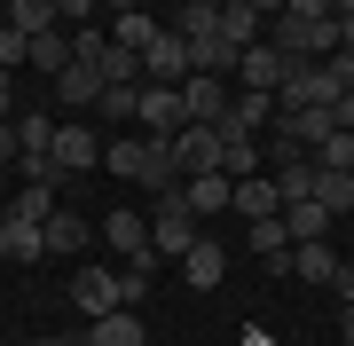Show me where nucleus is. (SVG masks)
I'll use <instances>...</instances> for the list:
<instances>
[{
  "label": "nucleus",
  "instance_id": "obj_10",
  "mask_svg": "<svg viewBox=\"0 0 354 346\" xmlns=\"http://www.w3.org/2000/svg\"><path fill=\"white\" fill-rule=\"evenodd\" d=\"M236 87L276 95V87H283V48H268V39H260V48H244V55H236Z\"/></svg>",
  "mask_w": 354,
  "mask_h": 346
},
{
  "label": "nucleus",
  "instance_id": "obj_20",
  "mask_svg": "<svg viewBox=\"0 0 354 346\" xmlns=\"http://www.w3.org/2000/svg\"><path fill=\"white\" fill-rule=\"evenodd\" d=\"M158 24H165V16H150V8H111V39H118V48H150V39H158Z\"/></svg>",
  "mask_w": 354,
  "mask_h": 346
},
{
  "label": "nucleus",
  "instance_id": "obj_6",
  "mask_svg": "<svg viewBox=\"0 0 354 346\" xmlns=\"http://www.w3.org/2000/svg\"><path fill=\"white\" fill-rule=\"evenodd\" d=\"M102 150H111V142H102L87 118H64V126H55V166H64V173H95Z\"/></svg>",
  "mask_w": 354,
  "mask_h": 346
},
{
  "label": "nucleus",
  "instance_id": "obj_18",
  "mask_svg": "<svg viewBox=\"0 0 354 346\" xmlns=\"http://www.w3.org/2000/svg\"><path fill=\"white\" fill-rule=\"evenodd\" d=\"M228 126H236V134H260V126H276V95H252V87H236V95H228Z\"/></svg>",
  "mask_w": 354,
  "mask_h": 346
},
{
  "label": "nucleus",
  "instance_id": "obj_33",
  "mask_svg": "<svg viewBox=\"0 0 354 346\" xmlns=\"http://www.w3.org/2000/svg\"><path fill=\"white\" fill-rule=\"evenodd\" d=\"M24 157V142H16V118H0V166H16Z\"/></svg>",
  "mask_w": 354,
  "mask_h": 346
},
{
  "label": "nucleus",
  "instance_id": "obj_22",
  "mask_svg": "<svg viewBox=\"0 0 354 346\" xmlns=\"http://www.w3.org/2000/svg\"><path fill=\"white\" fill-rule=\"evenodd\" d=\"M87 346H150V331H142L134 307H118V315H102L95 331H87Z\"/></svg>",
  "mask_w": 354,
  "mask_h": 346
},
{
  "label": "nucleus",
  "instance_id": "obj_29",
  "mask_svg": "<svg viewBox=\"0 0 354 346\" xmlns=\"http://www.w3.org/2000/svg\"><path fill=\"white\" fill-rule=\"evenodd\" d=\"M39 252H48V236H39V229H24V220L0 229V260H39Z\"/></svg>",
  "mask_w": 354,
  "mask_h": 346
},
{
  "label": "nucleus",
  "instance_id": "obj_5",
  "mask_svg": "<svg viewBox=\"0 0 354 346\" xmlns=\"http://www.w3.org/2000/svg\"><path fill=\"white\" fill-rule=\"evenodd\" d=\"M142 79H150V87H181V79H189V39L174 24H158V39L142 48Z\"/></svg>",
  "mask_w": 354,
  "mask_h": 346
},
{
  "label": "nucleus",
  "instance_id": "obj_3",
  "mask_svg": "<svg viewBox=\"0 0 354 346\" xmlns=\"http://www.w3.org/2000/svg\"><path fill=\"white\" fill-rule=\"evenodd\" d=\"M197 244H205V236H197V213L181 205V189H174V197H165V205L150 213V252L165 260V268H181V260H189Z\"/></svg>",
  "mask_w": 354,
  "mask_h": 346
},
{
  "label": "nucleus",
  "instance_id": "obj_23",
  "mask_svg": "<svg viewBox=\"0 0 354 346\" xmlns=\"http://www.w3.org/2000/svg\"><path fill=\"white\" fill-rule=\"evenodd\" d=\"M291 276L299 283H330L339 276V252H330V244H291Z\"/></svg>",
  "mask_w": 354,
  "mask_h": 346
},
{
  "label": "nucleus",
  "instance_id": "obj_25",
  "mask_svg": "<svg viewBox=\"0 0 354 346\" xmlns=\"http://www.w3.org/2000/svg\"><path fill=\"white\" fill-rule=\"evenodd\" d=\"M8 32H24V39H39V32H55V0H8Z\"/></svg>",
  "mask_w": 354,
  "mask_h": 346
},
{
  "label": "nucleus",
  "instance_id": "obj_11",
  "mask_svg": "<svg viewBox=\"0 0 354 346\" xmlns=\"http://www.w3.org/2000/svg\"><path fill=\"white\" fill-rule=\"evenodd\" d=\"M268 16H276V8H260V0H228V8H221V39H228V48H260V24H268Z\"/></svg>",
  "mask_w": 354,
  "mask_h": 346
},
{
  "label": "nucleus",
  "instance_id": "obj_9",
  "mask_svg": "<svg viewBox=\"0 0 354 346\" xmlns=\"http://www.w3.org/2000/svg\"><path fill=\"white\" fill-rule=\"evenodd\" d=\"M189 126H228V79H181Z\"/></svg>",
  "mask_w": 354,
  "mask_h": 346
},
{
  "label": "nucleus",
  "instance_id": "obj_21",
  "mask_svg": "<svg viewBox=\"0 0 354 346\" xmlns=\"http://www.w3.org/2000/svg\"><path fill=\"white\" fill-rule=\"evenodd\" d=\"M39 236H48V252H64V260H71V252H87V236H95V229H87V220H79L71 205H55Z\"/></svg>",
  "mask_w": 354,
  "mask_h": 346
},
{
  "label": "nucleus",
  "instance_id": "obj_35",
  "mask_svg": "<svg viewBox=\"0 0 354 346\" xmlns=\"http://www.w3.org/2000/svg\"><path fill=\"white\" fill-rule=\"evenodd\" d=\"M32 346H87V331H39Z\"/></svg>",
  "mask_w": 354,
  "mask_h": 346
},
{
  "label": "nucleus",
  "instance_id": "obj_28",
  "mask_svg": "<svg viewBox=\"0 0 354 346\" xmlns=\"http://www.w3.org/2000/svg\"><path fill=\"white\" fill-rule=\"evenodd\" d=\"M244 236H252V252H260V260H276V268L291 260V229H283V213H276V220H252Z\"/></svg>",
  "mask_w": 354,
  "mask_h": 346
},
{
  "label": "nucleus",
  "instance_id": "obj_13",
  "mask_svg": "<svg viewBox=\"0 0 354 346\" xmlns=\"http://www.w3.org/2000/svg\"><path fill=\"white\" fill-rule=\"evenodd\" d=\"M102 244L118 260H142L150 252V213H102Z\"/></svg>",
  "mask_w": 354,
  "mask_h": 346
},
{
  "label": "nucleus",
  "instance_id": "obj_32",
  "mask_svg": "<svg viewBox=\"0 0 354 346\" xmlns=\"http://www.w3.org/2000/svg\"><path fill=\"white\" fill-rule=\"evenodd\" d=\"M142 110V87H102V118H134Z\"/></svg>",
  "mask_w": 354,
  "mask_h": 346
},
{
  "label": "nucleus",
  "instance_id": "obj_12",
  "mask_svg": "<svg viewBox=\"0 0 354 346\" xmlns=\"http://www.w3.org/2000/svg\"><path fill=\"white\" fill-rule=\"evenodd\" d=\"M228 213H244V229H252V220H276V213H283V197H276V173H252V181H236Z\"/></svg>",
  "mask_w": 354,
  "mask_h": 346
},
{
  "label": "nucleus",
  "instance_id": "obj_34",
  "mask_svg": "<svg viewBox=\"0 0 354 346\" xmlns=\"http://www.w3.org/2000/svg\"><path fill=\"white\" fill-rule=\"evenodd\" d=\"M330 291H339V307H354V260H339V276H330Z\"/></svg>",
  "mask_w": 354,
  "mask_h": 346
},
{
  "label": "nucleus",
  "instance_id": "obj_30",
  "mask_svg": "<svg viewBox=\"0 0 354 346\" xmlns=\"http://www.w3.org/2000/svg\"><path fill=\"white\" fill-rule=\"evenodd\" d=\"M48 213H55V189H24V197H8V220H24V229H48Z\"/></svg>",
  "mask_w": 354,
  "mask_h": 346
},
{
  "label": "nucleus",
  "instance_id": "obj_38",
  "mask_svg": "<svg viewBox=\"0 0 354 346\" xmlns=\"http://www.w3.org/2000/svg\"><path fill=\"white\" fill-rule=\"evenodd\" d=\"M244 346H276V331H244Z\"/></svg>",
  "mask_w": 354,
  "mask_h": 346
},
{
  "label": "nucleus",
  "instance_id": "obj_17",
  "mask_svg": "<svg viewBox=\"0 0 354 346\" xmlns=\"http://www.w3.org/2000/svg\"><path fill=\"white\" fill-rule=\"evenodd\" d=\"M55 103H64V110H95L102 103V71L95 64H71L64 79H55Z\"/></svg>",
  "mask_w": 354,
  "mask_h": 346
},
{
  "label": "nucleus",
  "instance_id": "obj_31",
  "mask_svg": "<svg viewBox=\"0 0 354 346\" xmlns=\"http://www.w3.org/2000/svg\"><path fill=\"white\" fill-rule=\"evenodd\" d=\"M315 205H323L330 220L354 213V173H323V181H315Z\"/></svg>",
  "mask_w": 354,
  "mask_h": 346
},
{
  "label": "nucleus",
  "instance_id": "obj_15",
  "mask_svg": "<svg viewBox=\"0 0 354 346\" xmlns=\"http://www.w3.org/2000/svg\"><path fill=\"white\" fill-rule=\"evenodd\" d=\"M228 197H236V181H228V173H197V181H181V205H189L197 220H205V213H228Z\"/></svg>",
  "mask_w": 354,
  "mask_h": 346
},
{
  "label": "nucleus",
  "instance_id": "obj_14",
  "mask_svg": "<svg viewBox=\"0 0 354 346\" xmlns=\"http://www.w3.org/2000/svg\"><path fill=\"white\" fill-rule=\"evenodd\" d=\"M315 181H323L315 157H276V197H283V205H307V197H315Z\"/></svg>",
  "mask_w": 354,
  "mask_h": 346
},
{
  "label": "nucleus",
  "instance_id": "obj_16",
  "mask_svg": "<svg viewBox=\"0 0 354 346\" xmlns=\"http://www.w3.org/2000/svg\"><path fill=\"white\" fill-rule=\"evenodd\" d=\"M221 173H228V181H252V173H260V134L221 126Z\"/></svg>",
  "mask_w": 354,
  "mask_h": 346
},
{
  "label": "nucleus",
  "instance_id": "obj_24",
  "mask_svg": "<svg viewBox=\"0 0 354 346\" xmlns=\"http://www.w3.org/2000/svg\"><path fill=\"white\" fill-rule=\"evenodd\" d=\"M95 71H102V87H142V55H134V48H118V39L95 55Z\"/></svg>",
  "mask_w": 354,
  "mask_h": 346
},
{
  "label": "nucleus",
  "instance_id": "obj_8",
  "mask_svg": "<svg viewBox=\"0 0 354 346\" xmlns=\"http://www.w3.org/2000/svg\"><path fill=\"white\" fill-rule=\"evenodd\" d=\"M174 166H181V181L221 173V126H181L174 134Z\"/></svg>",
  "mask_w": 354,
  "mask_h": 346
},
{
  "label": "nucleus",
  "instance_id": "obj_37",
  "mask_svg": "<svg viewBox=\"0 0 354 346\" xmlns=\"http://www.w3.org/2000/svg\"><path fill=\"white\" fill-rule=\"evenodd\" d=\"M339 48L354 55V0H346V8H339Z\"/></svg>",
  "mask_w": 354,
  "mask_h": 346
},
{
  "label": "nucleus",
  "instance_id": "obj_36",
  "mask_svg": "<svg viewBox=\"0 0 354 346\" xmlns=\"http://www.w3.org/2000/svg\"><path fill=\"white\" fill-rule=\"evenodd\" d=\"M0 118H16V71H0Z\"/></svg>",
  "mask_w": 354,
  "mask_h": 346
},
{
  "label": "nucleus",
  "instance_id": "obj_7",
  "mask_svg": "<svg viewBox=\"0 0 354 346\" xmlns=\"http://www.w3.org/2000/svg\"><path fill=\"white\" fill-rule=\"evenodd\" d=\"M142 126H150V142H174L181 126H189V103H181V87H142Z\"/></svg>",
  "mask_w": 354,
  "mask_h": 346
},
{
  "label": "nucleus",
  "instance_id": "obj_26",
  "mask_svg": "<svg viewBox=\"0 0 354 346\" xmlns=\"http://www.w3.org/2000/svg\"><path fill=\"white\" fill-rule=\"evenodd\" d=\"M181 276H189V283H197V291H213V283L228 276V252H221V244H213V236H205V244H197V252H189V260H181Z\"/></svg>",
  "mask_w": 354,
  "mask_h": 346
},
{
  "label": "nucleus",
  "instance_id": "obj_27",
  "mask_svg": "<svg viewBox=\"0 0 354 346\" xmlns=\"http://www.w3.org/2000/svg\"><path fill=\"white\" fill-rule=\"evenodd\" d=\"M283 229H291V244H323L330 236V213L307 197V205H283Z\"/></svg>",
  "mask_w": 354,
  "mask_h": 346
},
{
  "label": "nucleus",
  "instance_id": "obj_2",
  "mask_svg": "<svg viewBox=\"0 0 354 346\" xmlns=\"http://www.w3.org/2000/svg\"><path fill=\"white\" fill-rule=\"evenodd\" d=\"M102 166H111L118 181H142V189H158V197H174L181 189V166H174V142H111L102 150Z\"/></svg>",
  "mask_w": 354,
  "mask_h": 346
},
{
  "label": "nucleus",
  "instance_id": "obj_4",
  "mask_svg": "<svg viewBox=\"0 0 354 346\" xmlns=\"http://www.w3.org/2000/svg\"><path fill=\"white\" fill-rule=\"evenodd\" d=\"M71 307L87 315V323L118 315V307H127V276H118V268H79L71 276Z\"/></svg>",
  "mask_w": 354,
  "mask_h": 346
},
{
  "label": "nucleus",
  "instance_id": "obj_19",
  "mask_svg": "<svg viewBox=\"0 0 354 346\" xmlns=\"http://www.w3.org/2000/svg\"><path fill=\"white\" fill-rule=\"evenodd\" d=\"M71 64H79V55H71V32H64V24L32 39V71H39V79H64Z\"/></svg>",
  "mask_w": 354,
  "mask_h": 346
},
{
  "label": "nucleus",
  "instance_id": "obj_39",
  "mask_svg": "<svg viewBox=\"0 0 354 346\" xmlns=\"http://www.w3.org/2000/svg\"><path fill=\"white\" fill-rule=\"evenodd\" d=\"M339 331H346V346H354V307H346V315H339Z\"/></svg>",
  "mask_w": 354,
  "mask_h": 346
},
{
  "label": "nucleus",
  "instance_id": "obj_1",
  "mask_svg": "<svg viewBox=\"0 0 354 346\" xmlns=\"http://www.w3.org/2000/svg\"><path fill=\"white\" fill-rule=\"evenodd\" d=\"M268 48H283V64H330L339 55V8L330 0H291V8H276Z\"/></svg>",
  "mask_w": 354,
  "mask_h": 346
}]
</instances>
